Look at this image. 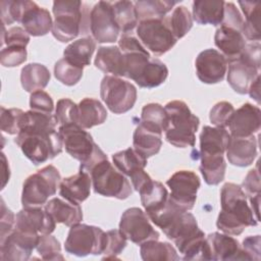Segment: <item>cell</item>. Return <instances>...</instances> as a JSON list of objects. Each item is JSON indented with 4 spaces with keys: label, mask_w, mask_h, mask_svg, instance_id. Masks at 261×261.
Segmentation results:
<instances>
[{
    "label": "cell",
    "mask_w": 261,
    "mask_h": 261,
    "mask_svg": "<svg viewBox=\"0 0 261 261\" xmlns=\"http://www.w3.org/2000/svg\"><path fill=\"white\" fill-rule=\"evenodd\" d=\"M58 122L52 113L29 110L14 143L23 155L35 165L53 159L62 152L63 144L58 130Z\"/></svg>",
    "instance_id": "6da1fadb"
},
{
    "label": "cell",
    "mask_w": 261,
    "mask_h": 261,
    "mask_svg": "<svg viewBox=\"0 0 261 261\" xmlns=\"http://www.w3.org/2000/svg\"><path fill=\"white\" fill-rule=\"evenodd\" d=\"M220 212L216 226L223 233L241 234L246 227L256 226L258 220L247 202V196L242 187L226 182L220 190Z\"/></svg>",
    "instance_id": "7a4b0ae2"
},
{
    "label": "cell",
    "mask_w": 261,
    "mask_h": 261,
    "mask_svg": "<svg viewBox=\"0 0 261 261\" xmlns=\"http://www.w3.org/2000/svg\"><path fill=\"white\" fill-rule=\"evenodd\" d=\"M58 133L65 151L81 162L80 170H90L100 161L107 159V155L94 142L93 137L79 124L59 125Z\"/></svg>",
    "instance_id": "3957f363"
},
{
    "label": "cell",
    "mask_w": 261,
    "mask_h": 261,
    "mask_svg": "<svg viewBox=\"0 0 261 261\" xmlns=\"http://www.w3.org/2000/svg\"><path fill=\"white\" fill-rule=\"evenodd\" d=\"M164 109L167 114V126L164 130L166 141L176 148L194 147L200 124L199 117L179 100L168 102Z\"/></svg>",
    "instance_id": "277c9868"
},
{
    "label": "cell",
    "mask_w": 261,
    "mask_h": 261,
    "mask_svg": "<svg viewBox=\"0 0 261 261\" xmlns=\"http://www.w3.org/2000/svg\"><path fill=\"white\" fill-rule=\"evenodd\" d=\"M83 3L75 0H58L53 2L54 21L52 34L61 43L75 39L80 34H86L85 12Z\"/></svg>",
    "instance_id": "5b68a950"
},
{
    "label": "cell",
    "mask_w": 261,
    "mask_h": 261,
    "mask_svg": "<svg viewBox=\"0 0 261 261\" xmlns=\"http://www.w3.org/2000/svg\"><path fill=\"white\" fill-rule=\"evenodd\" d=\"M61 175L53 165H47L31 174L23 182L21 204L23 208L42 207L59 188Z\"/></svg>",
    "instance_id": "8992f818"
},
{
    "label": "cell",
    "mask_w": 261,
    "mask_h": 261,
    "mask_svg": "<svg viewBox=\"0 0 261 261\" xmlns=\"http://www.w3.org/2000/svg\"><path fill=\"white\" fill-rule=\"evenodd\" d=\"M94 192L104 197L124 200L133 193L129 180L108 159L97 163L89 172Z\"/></svg>",
    "instance_id": "52a82bcc"
},
{
    "label": "cell",
    "mask_w": 261,
    "mask_h": 261,
    "mask_svg": "<svg viewBox=\"0 0 261 261\" xmlns=\"http://www.w3.org/2000/svg\"><path fill=\"white\" fill-rule=\"evenodd\" d=\"M106 232L100 227L77 223L70 226L64 243L65 251L77 257L103 254Z\"/></svg>",
    "instance_id": "ba28073f"
},
{
    "label": "cell",
    "mask_w": 261,
    "mask_h": 261,
    "mask_svg": "<svg viewBox=\"0 0 261 261\" xmlns=\"http://www.w3.org/2000/svg\"><path fill=\"white\" fill-rule=\"evenodd\" d=\"M100 96L108 109L115 114L130 110L137 101L136 87L114 75H105L100 85Z\"/></svg>",
    "instance_id": "9c48e42d"
},
{
    "label": "cell",
    "mask_w": 261,
    "mask_h": 261,
    "mask_svg": "<svg viewBox=\"0 0 261 261\" xmlns=\"http://www.w3.org/2000/svg\"><path fill=\"white\" fill-rule=\"evenodd\" d=\"M137 35L142 45L157 56L169 51L177 41L164 17L139 21Z\"/></svg>",
    "instance_id": "30bf717a"
},
{
    "label": "cell",
    "mask_w": 261,
    "mask_h": 261,
    "mask_svg": "<svg viewBox=\"0 0 261 261\" xmlns=\"http://www.w3.org/2000/svg\"><path fill=\"white\" fill-rule=\"evenodd\" d=\"M171 193L168 199L184 211L194 208L201 186L199 176L192 170H178L166 181Z\"/></svg>",
    "instance_id": "8fae6325"
},
{
    "label": "cell",
    "mask_w": 261,
    "mask_h": 261,
    "mask_svg": "<svg viewBox=\"0 0 261 261\" xmlns=\"http://www.w3.org/2000/svg\"><path fill=\"white\" fill-rule=\"evenodd\" d=\"M148 215L138 207L126 209L120 218L119 230L127 241L142 245L147 241L158 240L159 232L152 226Z\"/></svg>",
    "instance_id": "7c38bea8"
},
{
    "label": "cell",
    "mask_w": 261,
    "mask_h": 261,
    "mask_svg": "<svg viewBox=\"0 0 261 261\" xmlns=\"http://www.w3.org/2000/svg\"><path fill=\"white\" fill-rule=\"evenodd\" d=\"M90 31L98 43H113L120 33L114 19L111 2L99 1L90 12Z\"/></svg>",
    "instance_id": "4fadbf2b"
},
{
    "label": "cell",
    "mask_w": 261,
    "mask_h": 261,
    "mask_svg": "<svg viewBox=\"0 0 261 261\" xmlns=\"http://www.w3.org/2000/svg\"><path fill=\"white\" fill-rule=\"evenodd\" d=\"M40 234L14 229L0 240V259L2 261H27L36 248Z\"/></svg>",
    "instance_id": "5bb4252c"
},
{
    "label": "cell",
    "mask_w": 261,
    "mask_h": 261,
    "mask_svg": "<svg viewBox=\"0 0 261 261\" xmlns=\"http://www.w3.org/2000/svg\"><path fill=\"white\" fill-rule=\"evenodd\" d=\"M196 73L204 84H217L223 81L227 61L224 56L215 49H206L199 53L195 60Z\"/></svg>",
    "instance_id": "9a60e30c"
},
{
    "label": "cell",
    "mask_w": 261,
    "mask_h": 261,
    "mask_svg": "<svg viewBox=\"0 0 261 261\" xmlns=\"http://www.w3.org/2000/svg\"><path fill=\"white\" fill-rule=\"evenodd\" d=\"M18 22L27 33L34 37L47 35L53 25L50 12L43 7H40L34 1H20V15Z\"/></svg>",
    "instance_id": "2e32d148"
},
{
    "label": "cell",
    "mask_w": 261,
    "mask_h": 261,
    "mask_svg": "<svg viewBox=\"0 0 261 261\" xmlns=\"http://www.w3.org/2000/svg\"><path fill=\"white\" fill-rule=\"evenodd\" d=\"M55 226V220L42 207L22 208L15 216V228L25 232L50 234Z\"/></svg>",
    "instance_id": "e0dca14e"
},
{
    "label": "cell",
    "mask_w": 261,
    "mask_h": 261,
    "mask_svg": "<svg viewBox=\"0 0 261 261\" xmlns=\"http://www.w3.org/2000/svg\"><path fill=\"white\" fill-rule=\"evenodd\" d=\"M261 125V111L258 106L243 104L233 111L228 123L231 137H250L258 133Z\"/></svg>",
    "instance_id": "ac0fdd59"
},
{
    "label": "cell",
    "mask_w": 261,
    "mask_h": 261,
    "mask_svg": "<svg viewBox=\"0 0 261 261\" xmlns=\"http://www.w3.org/2000/svg\"><path fill=\"white\" fill-rule=\"evenodd\" d=\"M225 153L230 164L239 167L249 166L257 156V138L254 135L250 137L230 136Z\"/></svg>",
    "instance_id": "d6986e66"
},
{
    "label": "cell",
    "mask_w": 261,
    "mask_h": 261,
    "mask_svg": "<svg viewBox=\"0 0 261 261\" xmlns=\"http://www.w3.org/2000/svg\"><path fill=\"white\" fill-rule=\"evenodd\" d=\"M212 260H248L240 243L226 233L212 232L206 238Z\"/></svg>",
    "instance_id": "ffe728a7"
},
{
    "label": "cell",
    "mask_w": 261,
    "mask_h": 261,
    "mask_svg": "<svg viewBox=\"0 0 261 261\" xmlns=\"http://www.w3.org/2000/svg\"><path fill=\"white\" fill-rule=\"evenodd\" d=\"M259 70L246 59L239 57L228 62L227 83L234 92L245 95L248 93L251 84L259 75Z\"/></svg>",
    "instance_id": "44dd1931"
},
{
    "label": "cell",
    "mask_w": 261,
    "mask_h": 261,
    "mask_svg": "<svg viewBox=\"0 0 261 261\" xmlns=\"http://www.w3.org/2000/svg\"><path fill=\"white\" fill-rule=\"evenodd\" d=\"M214 43L227 63L238 59L247 45L242 32L224 25H220L216 30Z\"/></svg>",
    "instance_id": "7402d4cb"
},
{
    "label": "cell",
    "mask_w": 261,
    "mask_h": 261,
    "mask_svg": "<svg viewBox=\"0 0 261 261\" xmlns=\"http://www.w3.org/2000/svg\"><path fill=\"white\" fill-rule=\"evenodd\" d=\"M91 175L84 170L61 179L59 185V195L68 201L82 203L88 199L91 193Z\"/></svg>",
    "instance_id": "603a6c76"
},
{
    "label": "cell",
    "mask_w": 261,
    "mask_h": 261,
    "mask_svg": "<svg viewBox=\"0 0 261 261\" xmlns=\"http://www.w3.org/2000/svg\"><path fill=\"white\" fill-rule=\"evenodd\" d=\"M56 223L72 226L83 220V212L79 203L61 198H52L45 204L44 208Z\"/></svg>",
    "instance_id": "cb8c5ba5"
},
{
    "label": "cell",
    "mask_w": 261,
    "mask_h": 261,
    "mask_svg": "<svg viewBox=\"0 0 261 261\" xmlns=\"http://www.w3.org/2000/svg\"><path fill=\"white\" fill-rule=\"evenodd\" d=\"M229 137L225 127L205 125L200 134V155H224Z\"/></svg>",
    "instance_id": "d4e9b609"
},
{
    "label": "cell",
    "mask_w": 261,
    "mask_h": 261,
    "mask_svg": "<svg viewBox=\"0 0 261 261\" xmlns=\"http://www.w3.org/2000/svg\"><path fill=\"white\" fill-rule=\"evenodd\" d=\"M94 64L105 73H111L114 76H124V58L117 46L99 47Z\"/></svg>",
    "instance_id": "484cf974"
},
{
    "label": "cell",
    "mask_w": 261,
    "mask_h": 261,
    "mask_svg": "<svg viewBox=\"0 0 261 261\" xmlns=\"http://www.w3.org/2000/svg\"><path fill=\"white\" fill-rule=\"evenodd\" d=\"M224 1L197 0L193 3V19L199 24L220 25L223 19Z\"/></svg>",
    "instance_id": "4316f807"
},
{
    "label": "cell",
    "mask_w": 261,
    "mask_h": 261,
    "mask_svg": "<svg viewBox=\"0 0 261 261\" xmlns=\"http://www.w3.org/2000/svg\"><path fill=\"white\" fill-rule=\"evenodd\" d=\"M107 118L103 104L93 98H84L77 105V124L83 128H91L102 124Z\"/></svg>",
    "instance_id": "83f0119b"
},
{
    "label": "cell",
    "mask_w": 261,
    "mask_h": 261,
    "mask_svg": "<svg viewBox=\"0 0 261 261\" xmlns=\"http://www.w3.org/2000/svg\"><path fill=\"white\" fill-rule=\"evenodd\" d=\"M141 202L146 214H152L160 210L168 200L167 189L157 180H149L139 191Z\"/></svg>",
    "instance_id": "f1b7e54d"
},
{
    "label": "cell",
    "mask_w": 261,
    "mask_h": 261,
    "mask_svg": "<svg viewBox=\"0 0 261 261\" xmlns=\"http://www.w3.org/2000/svg\"><path fill=\"white\" fill-rule=\"evenodd\" d=\"M133 145L137 152L145 158H149L160 151L162 146V134L150 130L139 123L133 135Z\"/></svg>",
    "instance_id": "f546056e"
},
{
    "label": "cell",
    "mask_w": 261,
    "mask_h": 261,
    "mask_svg": "<svg viewBox=\"0 0 261 261\" xmlns=\"http://www.w3.org/2000/svg\"><path fill=\"white\" fill-rule=\"evenodd\" d=\"M96 49V42L91 37L81 38L69 44L63 51V58L70 63L84 68L90 65L91 58Z\"/></svg>",
    "instance_id": "4dcf8cb0"
},
{
    "label": "cell",
    "mask_w": 261,
    "mask_h": 261,
    "mask_svg": "<svg viewBox=\"0 0 261 261\" xmlns=\"http://www.w3.org/2000/svg\"><path fill=\"white\" fill-rule=\"evenodd\" d=\"M50 79L49 69L41 63H29L22 67L20 72L21 86L29 93L43 90L47 87Z\"/></svg>",
    "instance_id": "1f68e13d"
},
{
    "label": "cell",
    "mask_w": 261,
    "mask_h": 261,
    "mask_svg": "<svg viewBox=\"0 0 261 261\" xmlns=\"http://www.w3.org/2000/svg\"><path fill=\"white\" fill-rule=\"evenodd\" d=\"M239 4L245 15V20L242 27L243 36L250 41L259 42L261 3L259 1H240Z\"/></svg>",
    "instance_id": "d6a6232c"
},
{
    "label": "cell",
    "mask_w": 261,
    "mask_h": 261,
    "mask_svg": "<svg viewBox=\"0 0 261 261\" xmlns=\"http://www.w3.org/2000/svg\"><path fill=\"white\" fill-rule=\"evenodd\" d=\"M200 171L209 186L220 184L225 176L226 162L223 155H200Z\"/></svg>",
    "instance_id": "836d02e7"
},
{
    "label": "cell",
    "mask_w": 261,
    "mask_h": 261,
    "mask_svg": "<svg viewBox=\"0 0 261 261\" xmlns=\"http://www.w3.org/2000/svg\"><path fill=\"white\" fill-rule=\"evenodd\" d=\"M140 246L141 257L145 261H173L179 259L174 247L167 242L152 240L147 241Z\"/></svg>",
    "instance_id": "e575fe53"
},
{
    "label": "cell",
    "mask_w": 261,
    "mask_h": 261,
    "mask_svg": "<svg viewBox=\"0 0 261 261\" xmlns=\"http://www.w3.org/2000/svg\"><path fill=\"white\" fill-rule=\"evenodd\" d=\"M112 160L114 166L128 177L147 166V158L137 152L134 148H127L113 154Z\"/></svg>",
    "instance_id": "d590c367"
},
{
    "label": "cell",
    "mask_w": 261,
    "mask_h": 261,
    "mask_svg": "<svg viewBox=\"0 0 261 261\" xmlns=\"http://www.w3.org/2000/svg\"><path fill=\"white\" fill-rule=\"evenodd\" d=\"M112 11L116 24L119 28L122 35H126L133 32L138 25V15L135 8V3L132 1H115L111 2Z\"/></svg>",
    "instance_id": "8d00e7d4"
},
{
    "label": "cell",
    "mask_w": 261,
    "mask_h": 261,
    "mask_svg": "<svg viewBox=\"0 0 261 261\" xmlns=\"http://www.w3.org/2000/svg\"><path fill=\"white\" fill-rule=\"evenodd\" d=\"M168 76L167 66L157 58H151L136 84L141 88L152 89L163 84Z\"/></svg>",
    "instance_id": "74e56055"
},
{
    "label": "cell",
    "mask_w": 261,
    "mask_h": 261,
    "mask_svg": "<svg viewBox=\"0 0 261 261\" xmlns=\"http://www.w3.org/2000/svg\"><path fill=\"white\" fill-rule=\"evenodd\" d=\"M178 2L169 0H141L135 2L138 19L163 18Z\"/></svg>",
    "instance_id": "f35d334b"
},
{
    "label": "cell",
    "mask_w": 261,
    "mask_h": 261,
    "mask_svg": "<svg viewBox=\"0 0 261 261\" xmlns=\"http://www.w3.org/2000/svg\"><path fill=\"white\" fill-rule=\"evenodd\" d=\"M140 123L146 128L162 134L167 126V114L163 106L158 103H149L142 109Z\"/></svg>",
    "instance_id": "ab89813d"
},
{
    "label": "cell",
    "mask_w": 261,
    "mask_h": 261,
    "mask_svg": "<svg viewBox=\"0 0 261 261\" xmlns=\"http://www.w3.org/2000/svg\"><path fill=\"white\" fill-rule=\"evenodd\" d=\"M165 21L176 40L182 38L193 27V17L186 6H176L170 16H165Z\"/></svg>",
    "instance_id": "60d3db41"
},
{
    "label": "cell",
    "mask_w": 261,
    "mask_h": 261,
    "mask_svg": "<svg viewBox=\"0 0 261 261\" xmlns=\"http://www.w3.org/2000/svg\"><path fill=\"white\" fill-rule=\"evenodd\" d=\"M242 189L246 196L249 198L251 209L256 215V219L259 220V202H260V174L258 167L256 169H251L243 180Z\"/></svg>",
    "instance_id": "b9f144b4"
},
{
    "label": "cell",
    "mask_w": 261,
    "mask_h": 261,
    "mask_svg": "<svg viewBox=\"0 0 261 261\" xmlns=\"http://www.w3.org/2000/svg\"><path fill=\"white\" fill-rule=\"evenodd\" d=\"M84 68L79 67L65 58L59 59L54 65V75L55 77L65 86L76 85L83 76Z\"/></svg>",
    "instance_id": "7bdbcfd3"
},
{
    "label": "cell",
    "mask_w": 261,
    "mask_h": 261,
    "mask_svg": "<svg viewBox=\"0 0 261 261\" xmlns=\"http://www.w3.org/2000/svg\"><path fill=\"white\" fill-rule=\"evenodd\" d=\"M25 112L18 108H5L1 106V130L8 135H17L22 126Z\"/></svg>",
    "instance_id": "ee69618b"
},
{
    "label": "cell",
    "mask_w": 261,
    "mask_h": 261,
    "mask_svg": "<svg viewBox=\"0 0 261 261\" xmlns=\"http://www.w3.org/2000/svg\"><path fill=\"white\" fill-rule=\"evenodd\" d=\"M36 249L44 260H64L59 241L50 234H40Z\"/></svg>",
    "instance_id": "f6af8a7d"
},
{
    "label": "cell",
    "mask_w": 261,
    "mask_h": 261,
    "mask_svg": "<svg viewBox=\"0 0 261 261\" xmlns=\"http://www.w3.org/2000/svg\"><path fill=\"white\" fill-rule=\"evenodd\" d=\"M127 240L119 229H111L106 232V243L103 251V259H116L126 247Z\"/></svg>",
    "instance_id": "bcb514c9"
},
{
    "label": "cell",
    "mask_w": 261,
    "mask_h": 261,
    "mask_svg": "<svg viewBox=\"0 0 261 261\" xmlns=\"http://www.w3.org/2000/svg\"><path fill=\"white\" fill-rule=\"evenodd\" d=\"M54 115L59 125L77 124V105L70 99H60L57 102Z\"/></svg>",
    "instance_id": "7dc6e473"
},
{
    "label": "cell",
    "mask_w": 261,
    "mask_h": 261,
    "mask_svg": "<svg viewBox=\"0 0 261 261\" xmlns=\"http://www.w3.org/2000/svg\"><path fill=\"white\" fill-rule=\"evenodd\" d=\"M233 111L234 108L231 103L227 101H221L216 103L211 108L209 113V119L215 126L227 127Z\"/></svg>",
    "instance_id": "c3c4849f"
},
{
    "label": "cell",
    "mask_w": 261,
    "mask_h": 261,
    "mask_svg": "<svg viewBox=\"0 0 261 261\" xmlns=\"http://www.w3.org/2000/svg\"><path fill=\"white\" fill-rule=\"evenodd\" d=\"M27 55L23 46H6L1 49L0 62L4 67H15L27 60Z\"/></svg>",
    "instance_id": "681fc988"
},
{
    "label": "cell",
    "mask_w": 261,
    "mask_h": 261,
    "mask_svg": "<svg viewBox=\"0 0 261 261\" xmlns=\"http://www.w3.org/2000/svg\"><path fill=\"white\" fill-rule=\"evenodd\" d=\"M30 42V35L23 28L20 27H12L5 30V25L2 23V33H1V45L2 48L4 45L6 46H23Z\"/></svg>",
    "instance_id": "f907efd6"
},
{
    "label": "cell",
    "mask_w": 261,
    "mask_h": 261,
    "mask_svg": "<svg viewBox=\"0 0 261 261\" xmlns=\"http://www.w3.org/2000/svg\"><path fill=\"white\" fill-rule=\"evenodd\" d=\"M31 110L42 113H53L54 103L51 96L43 90L36 91L30 97Z\"/></svg>",
    "instance_id": "816d5d0a"
},
{
    "label": "cell",
    "mask_w": 261,
    "mask_h": 261,
    "mask_svg": "<svg viewBox=\"0 0 261 261\" xmlns=\"http://www.w3.org/2000/svg\"><path fill=\"white\" fill-rule=\"evenodd\" d=\"M244 23V18L232 2H224L223 19L220 25L228 27L237 31L242 32V27Z\"/></svg>",
    "instance_id": "f5cc1de1"
},
{
    "label": "cell",
    "mask_w": 261,
    "mask_h": 261,
    "mask_svg": "<svg viewBox=\"0 0 261 261\" xmlns=\"http://www.w3.org/2000/svg\"><path fill=\"white\" fill-rule=\"evenodd\" d=\"M1 18L2 23L11 24L13 22H18L19 14H20V3L19 0H8V1H1Z\"/></svg>",
    "instance_id": "db71d44e"
},
{
    "label": "cell",
    "mask_w": 261,
    "mask_h": 261,
    "mask_svg": "<svg viewBox=\"0 0 261 261\" xmlns=\"http://www.w3.org/2000/svg\"><path fill=\"white\" fill-rule=\"evenodd\" d=\"M0 240H3L8 236L15 227V215L13 212L8 209L4 203V200L1 199V218H0Z\"/></svg>",
    "instance_id": "11a10c76"
},
{
    "label": "cell",
    "mask_w": 261,
    "mask_h": 261,
    "mask_svg": "<svg viewBox=\"0 0 261 261\" xmlns=\"http://www.w3.org/2000/svg\"><path fill=\"white\" fill-rule=\"evenodd\" d=\"M242 250L248 260H260V236H250L243 241Z\"/></svg>",
    "instance_id": "9f6ffc18"
},
{
    "label": "cell",
    "mask_w": 261,
    "mask_h": 261,
    "mask_svg": "<svg viewBox=\"0 0 261 261\" xmlns=\"http://www.w3.org/2000/svg\"><path fill=\"white\" fill-rule=\"evenodd\" d=\"M240 57L246 59L260 69V42L247 44Z\"/></svg>",
    "instance_id": "6f0895ef"
},
{
    "label": "cell",
    "mask_w": 261,
    "mask_h": 261,
    "mask_svg": "<svg viewBox=\"0 0 261 261\" xmlns=\"http://www.w3.org/2000/svg\"><path fill=\"white\" fill-rule=\"evenodd\" d=\"M130 178V181H132V185H133V188L136 190V191H140V189L145 185L147 184L149 180H151V176L144 170V169H140L138 170L137 172H135L134 174H132L129 176Z\"/></svg>",
    "instance_id": "680465c9"
},
{
    "label": "cell",
    "mask_w": 261,
    "mask_h": 261,
    "mask_svg": "<svg viewBox=\"0 0 261 261\" xmlns=\"http://www.w3.org/2000/svg\"><path fill=\"white\" fill-rule=\"evenodd\" d=\"M248 93L250 97L253 98L258 104L260 103V75H258L251 84Z\"/></svg>",
    "instance_id": "91938a15"
}]
</instances>
